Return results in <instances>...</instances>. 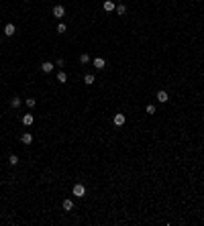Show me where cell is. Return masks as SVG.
<instances>
[{
	"mask_svg": "<svg viewBox=\"0 0 204 226\" xmlns=\"http://www.w3.org/2000/svg\"><path fill=\"white\" fill-rule=\"evenodd\" d=\"M74 196L76 198H84V196H86V187L82 183H76L74 185Z\"/></svg>",
	"mask_w": 204,
	"mask_h": 226,
	"instance_id": "6da1fadb",
	"label": "cell"
},
{
	"mask_svg": "<svg viewBox=\"0 0 204 226\" xmlns=\"http://www.w3.org/2000/svg\"><path fill=\"white\" fill-rule=\"evenodd\" d=\"M63 14H65V8L61 6V4H55V6H53V16H55V19H61Z\"/></svg>",
	"mask_w": 204,
	"mask_h": 226,
	"instance_id": "7a4b0ae2",
	"label": "cell"
},
{
	"mask_svg": "<svg viewBox=\"0 0 204 226\" xmlns=\"http://www.w3.org/2000/svg\"><path fill=\"white\" fill-rule=\"evenodd\" d=\"M20 143H23V145H31V143H33V135H31V132H23V135H20Z\"/></svg>",
	"mask_w": 204,
	"mask_h": 226,
	"instance_id": "3957f363",
	"label": "cell"
},
{
	"mask_svg": "<svg viewBox=\"0 0 204 226\" xmlns=\"http://www.w3.org/2000/svg\"><path fill=\"white\" fill-rule=\"evenodd\" d=\"M112 122H114L116 126H122V124L127 122V118H125V114H114V118H112Z\"/></svg>",
	"mask_w": 204,
	"mask_h": 226,
	"instance_id": "277c9868",
	"label": "cell"
},
{
	"mask_svg": "<svg viewBox=\"0 0 204 226\" xmlns=\"http://www.w3.org/2000/svg\"><path fill=\"white\" fill-rule=\"evenodd\" d=\"M14 33H16V27H14L12 22H8L6 27H4V35H6V37H12Z\"/></svg>",
	"mask_w": 204,
	"mask_h": 226,
	"instance_id": "5b68a950",
	"label": "cell"
},
{
	"mask_svg": "<svg viewBox=\"0 0 204 226\" xmlns=\"http://www.w3.org/2000/svg\"><path fill=\"white\" fill-rule=\"evenodd\" d=\"M157 100H159L161 104H165L167 100H170V96H167V92H165V90H159V92H157Z\"/></svg>",
	"mask_w": 204,
	"mask_h": 226,
	"instance_id": "8992f818",
	"label": "cell"
},
{
	"mask_svg": "<svg viewBox=\"0 0 204 226\" xmlns=\"http://www.w3.org/2000/svg\"><path fill=\"white\" fill-rule=\"evenodd\" d=\"M102 8H104L106 12H112V10H114V8H116V4H114V2H112V0H106V2L102 4Z\"/></svg>",
	"mask_w": 204,
	"mask_h": 226,
	"instance_id": "52a82bcc",
	"label": "cell"
},
{
	"mask_svg": "<svg viewBox=\"0 0 204 226\" xmlns=\"http://www.w3.org/2000/svg\"><path fill=\"white\" fill-rule=\"evenodd\" d=\"M41 69H43L45 74H51V71H53V63H51V61H43V63H41Z\"/></svg>",
	"mask_w": 204,
	"mask_h": 226,
	"instance_id": "ba28073f",
	"label": "cell"
},
{
	"mask_svg": "<svg viewBox=\"0 0 204 226\" xmlns=\"http://www.w3.org/2000/svg\"><path fill=\"white\" fill-rule=\"evenodd\" d=\"M94 67L96 69H104V67H106V61H104L102 57H96V59H94Z\"/></svg>",
	"mask_w": 204,
	"mask_h": 226,
	"instance_id": "9c48e42d",
	"label": "cell"
},
{
	"mask_svg": "<svg viewBox=\"0 0 204 226\" xmlns=\"http://www.w3.org/2000/svg\"><path fill=\"white\" fill-rule=\"evenodd\" d=\"M33 122H35V116H33V114H25V116H23V124H25V126H31Z\"/></svg>",
	"mask_w": 204,
	"mask_h": 226,
	"instance_id": "30bf717a",
	"label": "cell"
},
{
	"mask_svg": "<svg viewBox=\"0 0 204 226\" xmlns=\"http://www.w3.org/2000/svg\"><path fill=\"white\" fill-rule=\"evenodd\" d=\"M84 82H86V86H92V84L96 82V77L92 74H86V75H84Z\"/></svg>",
	"mask_w": 204,
	"mask_h": 226,
	"instance_id": "8fae6325",
	"label": "cell"
},
{
	"mask_svg": "<svg viewBox=\"0 0 204 226\" xmlns=\"http://www.w3.org/2000/svg\"><path fill=\"white\" fill-rule=\"evenodd\" d=\"M63 210H68V212H69V210H74V202H72V200H63Z\"/></svg>",
	"mask_w": 204,
	"mask_h": 226,
	"instance_id": "7c38bea8",
	"label": "cell"
},
{
	"mask_svg": "<svg viewBox=\"0 0 204 226\" xmlns=\"http://www.w3.org/2000/svg\"><path fill=\"white\" fill-rule=\"evenodd\" d=\"M57 82L65 84V82H68V74H65V71H59V74H57Z\"/></svg>",
	"mask_w": 204,
	"mask_h": 226,
	"instance_id": "4fadbf2b",
	"label": "cell"
},
{
	"mask_svg": "<svg viewBox=\"0 0 204 226\" xmlns=\"http://www.w3.org/2000/svg\"><path fill=\"white\" fill-rule=\"evenodd\" d=\"M8 163L12 165V167H14V165H19V157H16V155H10V157H8Z\"/></svg>",
	"mask_w": 204,
	"mask_h": 226,
	"instance_id": "5bb4252c",
	"label": "cell"
},
{
	"mask_svg": "<svg viewBox=\"0 0 204 226\" xmlns=\"http://www.w3.org/2000/svg\"><path fill=\"white\" fill-rule=\"evenodd\" d=\"M10 106H12V108H19V106H20V98H12V100H10Z\"/></svg>",
	"mask_w": 204,
	"mask_h": 226,
	"instance_id": "9a60e30c",
	"label": "cell"
},
{
	"mask_svg": "<svg viewBox=\"0 0 204 226\" xmlns=\"http://www.w3.org/2000/svg\"><path fill=\"white\" fill-rule=\"evenodd\" d=\"M27 106L29 108H35V106H37V100H35V98H27Z\"/></svg>",
	"mask_w": 204,
	"mask_h": 226,
	"instance_id": "2e32d148",
	"label": "cell"
},
{
	"mask_svg": "<svg viewBox=\"0 0 204 226\" xmlns=\"http://www.w3.org/2000/svg\"><path fill=\"white\" fill-rule=\"evenodd\" d=\"M80 61H82V63H88V61H90V55H88V53H82V55H80Z\"/></svg>",
	"mask_w": 204,
	"mask_h": 226,
	"instance_id": "e0dca14e",
	"label": "cell"
},
{
	"mask_svg": "<svg viewBox=\"0 0 204 226\" xmlns=\"http://www.w3.org/2000/svg\"><path fill=\"white\" fill-rule=\"evenodd\" d=\"M114 10H116L118 14H125V12H127V8H125V4H118V6H116Z\"/></svg>",
	"mask_w": 204,
	"mask_h": 226,
	"instance_id": "ac0fdd59",
	"label": "cell"
},
{
	"mask_svg": "<svg viewBox=\"0 0 204 226\" xmlns=\"http://www.w3.org/2000/svg\"><path fill=\"white\" fill-rule=\"evenodd\" d=\"M145 112H147V114H155V106H153V104H149V106L145 108Z\"/></svg>",
	"mask_w": 204,
	"mask_h": 226,
	"instance_id": "d6986e66",
	"label": "cell"
},
{
	"mask_svg": "<svg viewBox=\"0 0 204 226\" xmlns=\"http://www.w3.org/2000/svg\"><path fill=\"white\" fill-rule=\"evenodd\" d=\"M65 31H68V27H65L63 22H61V25H57V33H65Z\"/></svg>",
	"mask_w": 204,
	"mask_h": 226,
	"instance_id": "ffe728a7",
	"label": "cell"
},
{
	"mask_svg": "<svg viewBox=\"0 0 204 226\" xmlns=\"http://www.w3.org/2000/svg\"><path fill=\"white\" fill-rule=\"evenodd\" d=\"M118 2H121V0H118Z\"/></svg>",
	"mask_w": 204,
	"mask_h": 226,
	"instance_id": "44dd1931",
	"label": "cell"
},
{
	"mask_svg": "<svg viewBox=\"0 0 204 226\" xmlns=\"http://www.w3.org/2000/svg\"><path fill=\"white\" fill-rule=\"evenodd\" d=\"M27 2H29V0H27Z\"/></svg>",
	"mask_w": 204,
	"mask_h": 226,
	"instance_id": "7402d4cb",
	"label": "cell"
}]
</instances>
